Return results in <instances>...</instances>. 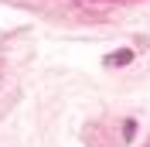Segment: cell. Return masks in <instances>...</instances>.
<instances>
[{
  "label": "cell",
  "instance_id": "1",
  "mask_svg": "<svg viewBox=\"0 0 150 147\" xmlns=\"http://www.w3.org/2000/svg\"><path fill=\"white\" fill-rule=\"evenodd\" d=\"M130 62H133V51H130V48H120V51L106 55V65H109V69H116V65H130Z\"/></svg>",
  "mask_w": 150,
  "mask_h": 147
}]
</instances>
